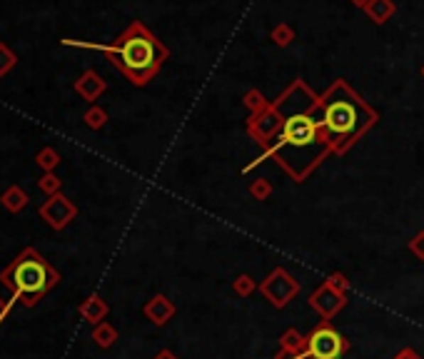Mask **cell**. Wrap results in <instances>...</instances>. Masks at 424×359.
<instances>
[{
  "label": "cell",
  "instance_id": "4dcf8cb0",
  "mask_svg": "<svg viewBox=\"0 0 424 359\" xmlns=\"http://www.w3.org/2000/svg\"><path fill=\"white\" fill-rule=\"evenodd\" d=\"M349 3H352L354 8H362V11H364V8H367L369 0H349Z\"/></svg>",
  "mask_w": 424,
  "mask_h": 359
},
{
  "label": "cell",
  "instance_id": "277c9868",
  "mask_svg": "<svg viewBox=\"0 0 424 359\" xmlns=\"http://www.w3.org/2000/svg\"><path fill=\"white\" fill-rule=\"evenodd\" d=\"M60 272L38 252L36 247L21 250L11 264L0 269V284L11 289L16 299H21L26 307H36L48 292L58 287Z\"/></svg>",
  "mask_w": 424,
  "mask_h": 359
},
{
  "label": "cell",
  "instance_id": "9c48e42d",
  "mask_svg": "<svg viewBox=\"0 0 424 359\" xmlns=\"http://www.w3.org/2000/svg\"><path fill=\"white\" fill-rule=\"evenodd\" d=\"M310 307L315 309L322 319H332L347 307V294H337L332 287L322 284L310 294Z\"/></svg>",
  "mask_w": 424,
  "mask_h": 359
},
{
  "label": "cell",
  "instance_id": "9a60e30c",
  "mask_svg": "<svg viewBox=\"0 0 424 359\" xmlns=\"http://www.w3.org/2000/svg\"><path fill=\"white\" fill-rule=\"evenodd\" d=\"M92 342L102 349H110L115 342H118V329L113 327L110 322H100L92 327Z\"/></svg>",
  "mask_w": 424,
  "mask_h": 359
},
{
  "label": "cell",
  "instance_id": "484cf974",
  "mask_svg": "<svg viewBox=\"0 0 424 359\" xmlns=\"http://www.w3.org/2000/svg\"><path fill=\"white\" fill-rule=\"evenodd\" d=\"M409 252H412L417 259H424V230L409 240Z\"/></svg>",
  "mask_w": 424,
  "mask_h": 359
},
{
  "label": "cell",
  "instance_id": "4316f807",
  "mask_svg": "<svg viewBox=\"0 0 424 359\" xmlns=\"http://www.w3.org/2000/svg\"><path fill=\"white\" fill-rule=\"evenodd\" d=\"M275 359H310V354L305 352H285V349H280V352L275 354Z\"/></svg>",
  "mask_w": 424,
  "mask_h": 359
},
{
  "label": "cell",
  "instance_id": "8fae6325",
  "mask_svg": "<svg viewBox=\"0 0 424 359\" xmlns=\"http://www.w3.org/2000/svg\"><path fill=\"white\" fill-rule=\"evenodd\" d=\"M108 90V82L102 80L100 75H97L95 70H85L80 77L75 80V92L82 97V100H87V102H92L95 105V100L102 95V92Z\"/></svg>",
  "mask_w": 424,
  "mask_h": 359
},
{
  "label": "cell",
  "instance_id": "cb8c5ba5",
  "mask_svg": "<svg viewBox=\"0 0 424 359\" xmlns=\"http://www.w3.org/2000/svg\"><path fill=\"white\" fill-rule=\"evenodd\" d=\"M250 195L255 200H260V203H265V200L272 198V183L265 180V177H260V180H255V183L250 185Z\"/></svg>",
  "mask_w": 424,
  "mask_h": 359
},
{
  "label": "cell",
  "instance_id": "1f68e13d",
  "mask_svg": "<svg viewBox=\"0 0 424 359\" xmlns=\"http://www.w3.org/2000/svg\"><path fill=\"white\" fill-rule=\"evenodd\" d=\"M422 77H424V65H422Z\"/></svg>",
  "mask_w": 424,
  "mask_h": 359
},
{
  "label": "cell",
  "instance_id": "44dd1931",
  "mask_svg": "<svg viewBox=\"0 0 424 359\" xmlns=\"http://www.w3.org/2000/svg\"><path fill=\"white\" fill-rule=\"evenodd\" d=\"M232 289H235V294H240V297H250L252 292L260 289V284H257L250 274H240V277L232 279Z\"/></svg>",
  "mask_w": 424,
  "mask_h": 359
},
{
  "label": "cell",
  "instance_id": "6da1fadb",
  "mask_svg": "<svg viewBox=\"0 0 424 359\" xmlns=\"http://www.w3.org/2000/svg\"><path fill=\"white\" fill-rule=\"evenodd\" d=\"M272 105L282 115V127L270 147H265L260 157L242 167V175L252 172L265 160H275L290 175V180L305 183L327 160V155H332V147L325 140L322 125L317 117L320 95L302 77H297L272 100Z\"/></svg>",
  "mask_w": 424,
  "mask_h": 359
},
{
  "label": "cell",
  "instance_id": "d6986e66",
  "mask_svg": "<svg viewBox=\"0 0 424 359\" xmlns=\"http://www.w3.org/2000/svg\"><path fill=\"white\" fill-rule=\"evenodd\" d=\"M242 102H245V107L250 110V115H252V112H260L265 105H270V100L265 97V92L257 90V87H250V90L242 95Z\"/></svg>",
  "mask_w": 424,
  "mask_h": 359
},
{
  "label": "cell",
  "instance_id": "30bf717a",
  "mask_svg": "<svg viewBox=\"0 0 424 359\" xmlns=\"http://www.w3.org/2000/svg\"><path fill=\"white\" fill-rule=\"evenodd\" d=\"M143 312L155 327H163V324H168L170 319L175 317V304H173V299L165 297V294H155L153 299H148Z\"/></svg>",
  "mask_w": 424,
  "mask_h": 359
},
{
  "label": "cell",
  "instance_id": "2e32d148",
  "mask_svg": "<svg viewBox=\"0 0 424 359\" xmlns=\"http://www.w3.org/2000/svg\"><path fill=\"white\" fill-rule=\"evenodd\" d=\"M280 349H285V352H305L307 349V334H302L300 329L290 327L287 332H282Z\"/></svg>",
  "mask_w": 424,
  "mask_h": 359
},
{
  "label": "cell",
  "instance_id": "ba28073f",
  "mask_svg": "<svg viewBox=\"0 0 424 359\" xmlns=\"http://www.w3.org/2000/svg\"><path fill=\"white\" fill-rule=\"evenodd\" d=\"M40 218L45 220L48 227H53L55 232H60V230H65L67 225L72 223V220L77 218V208L75 203H72L70 198H65L62 193L53 195V198H48L45 203L40 205Z\"/></svg>",
  "mask_w": 424,
  "mask_h": 359
},
{
  "label": "cell",
  "instance_id": "e0dca14e",
  "mask_svg": "<svg viewBox=\"0 0 424 359\" xmlns=\"http://www.w3.org/2000/svg\"><path fill=\"white\" fill-rule=\"evenodd\" d=\"M270 41L275 43L277 48H290L292 41H295V28L290 23H277L270 33Z\"/></svg>",
  "mask_w": 424,
  "mask_h": 359
},
{
  "label": "cell",
  "instance_id": "f1b7e54d",
  "mask_svg": "<svg viewBox=\"0 0 424 359\" xmlns=\"http://www.w3.org/2000/svg\"><path fill=\"white\" fill-rule=\"evenodd\" d=\"M394 359H422V357H419L412 347H404V349H399V352L394 354Z\"/></svg>",
  "mask_w": 424,
  "mask_h": 359
},
{
  "label": "cell",
  "instance_id": "f546056e",
  "mask_svg": "<svg viewBox=\"0 0 424 359\" xmlns=\"http://www.w3.org/2000/svg\"><path fill=\"white\" fill-rule=\"evenodd\" d=\"M155 359H180V357H178V354L170 352V349H163V352L155 354Z\"/></svg>",
  "mask_w": 424,
  "mask_h": 359
},
{
  "label": "cell",
  "instance_id": "7a4b0ae2",
  "mask_svg": "<svg viewBox=\"0 0 424 359\" xmlns=\"http://www.w3.org/2000/svg\"><path fill=\"white\" fill-rule=\"evenodd\" d=\"M317 117L322 125L325 140L332 147V155L349 152L379 120L377 110L342 77H337L320 95Z\"/></svg>",
  "mask_w": 424,
  "mask_h": 359
},
{
  "label": "cell",
  "instance_id": "603a6c76",
  "mask_svg": "<svg viewBox=\"0 0 424 359\" xmlns=\"http://www.w3.org/2000/svg\"><path fill=\"white\" fill-rule=\"evenodd\" d=\"M16 65H18V55L6 45V43H0V77H6Z\"/></svg>",
  "mask_w": 424,
  "mask_h": 359
},
{
  "label": "cell",
  "instance_id": "52a82bcc",
  "mask_svg": "<svg viewBox=\"0 0 424 359\" xmlns=\"http://www.w3.org/2000/svg\"><path fill=\"white\" fill-rule=\"evenodd\" d=\"M280 127H282V115L277 112V107L272 105V100L270 105H265L260 112H252V115L247 117V135L252 137V142L262 145V150L270 147V142L275 140Z\"/></svg>",
  "mask_w": 424,
  "mask_h": 359
},
{
  "label": "cell",
  "instance_id": "7402d4cb",
  "mask_svg": "<svg viewBox=\"0 0 424 359\" xmlns=\"http://www.w3.org/2000/svg\"><path fill=\"white\" fill-rule=\"evenodd\" d=\"M38 188L43 190V193L48 195V198H53V195H58L60 193V188H62V180L55 175V172H45V175L38 180Z\"/></svg>",
  "mask_w": 424,
  "mask_h": 359
},
{
  "label": "cell",
  "instance_id": "8992f818",
  "mask_svg": "<svg viewBox=\"0 0 424 359\" xmlns=\"http://www.w3.org/2000/svg\"><path fill=\"white\" fill-rule=\"evenodd\" d=\"M260 294L272 304V307L282 309L300 294V282H297L285 267H275L265 279H262Z\"/></svg>",
  "mask_w": 424,
  "mask_h": 359
},
{
  "label": "cell",
  "instance_id": "ffe728a7",
  "mask_svg": "<svg viewBox=\"0 0 424 359\" xmlns=\"http://www.w3.org/2000/svg\"><path fill=\"white\" fill-rule=\"evenodd\" d=\"M82 120H85V125L90 127V130H100V127H105V122H108V112L102 110L100 105H90V110L82 115Z\"/></svg>",
  "mask_w": 424,
  "mask_h": 359
},
{
  "label": "cell",
  "instance_id": "7c38bea8",
  "mask_svg": "<svg viewBox=\"0 0 424 359\" xmlns=\"http://www.w3.org/2000/svg\"><path fill=\"white\" fill-rule=\"evenodd\" d=\"M77 312H80V317L85 319V322H90L92 327H95V324L105 322V317H108L110 307H108V302L100 297V294H90V297L82 299V302H80Z\"/></svg>",
  "mask_w": 424,
  "mask_h": 359
},
{
  "label": "cell",
  "instance_id": "83f0119b",
  "mask_svg": "<svg viewBox=\"0 0 424 359\" xmlns=\"http://www.w3.org/2000/svg\"><path fill=\"white\" fill-rule=\"evenodd\" d=\"M13 302H16V297H11V299L0 297V322H3V319H6V314L13 309Z\"/></svg>",
  "mask_w": 424,
  "mask_h": 359
},
{
  "label": "cell",
  "instance_id": "d4e9b609",
  "mask_svg": "<svg viewBox=\"0 0 424 359\" xmlns=\"http://www.w3.org/2000/svg\"><path fill=\"white\" fill-rule=\"evenodd\" d=\"M325 284H327V287H332L337 294H347L349 287H352V284H349V279H347V274H342V272H332L327 279H325Z\"/></svg>",
  "mask_w": 424,
  "mask_h": 359
},
{
  "label": "cell",
  "instance_id": "ac0fdd59",
  "mask_svg": "<svg viewBox=\"0 0 424 359\" xmlns=\"http://www.w3.org/2000/svg\"><path fill=\"white\" fill-rule=\"evenodd\" d=\"M36 162L43 172H55V167L60 165V152L53 150V147H43L36 155Z\"/></svg>",
  "mask_w": 424,
  "mask_h": 359
},
{
  "label": "cell",
  "instance_id": "4fadbf2b",
  "mask_svg": "<svg viewBox=\"0 0 424 359\" xmlns=\"http://www.w3.org/2000/svg\"><path fill=\"white\" fill-rule=\"evenodd\" d=\"M364 13H367V18L374 26H384L397 13V6H394V0H369Z\"/></svg>",
  "mask_w": 424,
  "mask_h": 359
},
{
  "label": "cell",
  "instance_id": "5b68a950",
  "mask_svg": "<svg viewBox=\"0 0 424 359\" xmlns=\"http://www.w3.org/2000/svg\"><path fill=\"white\" fill-rule=\"evenodd\" d=\"M349 352V339L332 324V319H322L307 334V354L310 359H342Z\"/></svg>",
  "mask_w": 424,
  "mask_h": 359
},
{
  "label": "cell",
  "instance_id": "5bb4252c",
  "mask_svg": "<svg viewBox=\"0 0 424 359\" xmlns=\"http://www.w3.org/2000/svg\"><path fill=\"white\" fill-rule=\"evenodd\" d=\"M28 193L21 188V185H11V188L6 190V193L0 195V205L8 210V213H13V215H18V213H23V210L28 208Z\"/></svg>",
  "mask_w": 424,
  "mask_h": 359
},
{
  "label": "cell",
  "instance_id": "3957f363",
  "mask_svg": "<svg viewBox=\"0 0 424 359\" xmlns=\"http://www.w3.org/2000/svg\"><path fill=\"white\" fill-rule=\"evenodd\" d=\"M62 45L72 48H87V50H100L108 55V60L128 77L133 85L143 87L160 73L163 63L170 58V50L165 43L145 26L143 21H133L113 43L100 45V43H82L65 38Z\"/></svg>",
  "mask_w": 424,
  "mask_h": 359
}]
</instances>
